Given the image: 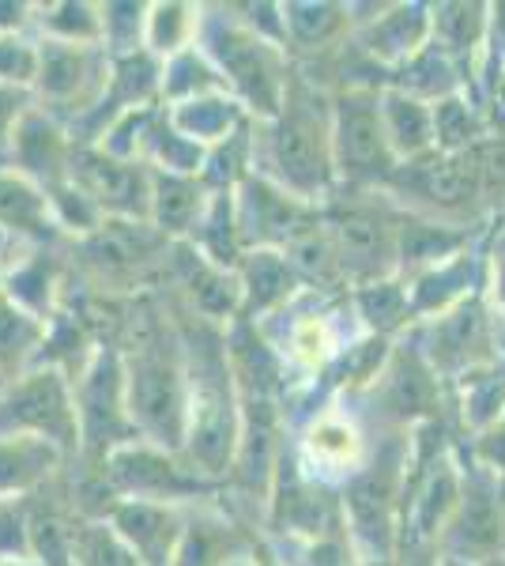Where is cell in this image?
<instances>
[{"label":"cell","mask_w":505,"mask_h":566,"mask_svg":"<svg viewBox=\"0 0 505 566\" xmlns=\"http://www.w3.org/2000/svg\"><path fill=\"white\" fill-rule=\"evenodd\" d=\"M253 175H264L291 197L325 208L339 193L333 155V91L291 80L287 103L272 122L253 125Z\"/></svg>","instance_id":"obj_1"},{"label":"cell","mask_w":505,"mask_h":566,"mask_svg":"<svg viewBox=\"0 0 505 566\" xmlns=\"http://www.w3.org/2000/svg\"><path fill=\"white\" fill-rule=\"evenodd\" d=\"M125 359V400L136 434L170 453L186 450L189 427V367L181 336H167L151 322Z\"/></svg>","instance_id":"obj_2"},{"label":"cell","mask_w":505,"mask_h":566,"mask_svg":"<svg viewBox=\"0 0 505 566\" xmlns=\"http://www.w3.org/2000/svg\"><path fill=\"white\" fill-rule=\"evenodd\" d=\"M408 434H385L366 469L344 483V533L366 566H397L408 502Z\"/></svg>","instance_id":"obj_3"},{"label":"cell","mask_w":505,"mask_h":566,"mask_svg":"<svg viewBox=\"0 0 505 566\" xmlns=\"http://www.w3.org/2000/svg\"><path fill=\"white\" fill-rule=\"evenodd\" d=\"M219 15H200V50L219 76L227 80L231 95L256 122H272L287 103L291 65L280 42L256 34L234 8H215Z\"/></svg>","instance_id":"obj_4"},{"label":"cell","mask_w":505,"mask_h":566,"mask_svg":"<svg viewBox=\"0 0 505 566\" xmlns=\"http://www.w3.org/2000/svg\"><path fill=\"white\" fill-rule=\"evenodd\" d=\"M325 223L336 239L347 287L400 276V223L403 208L389 193H339L325 205Z\"/></svg>","instance_id":"obj_5"},{"label":"cell","mask_w":505,"mask_h":566,"mask_svg":"<svg viewBox=\"0 0 505 566\" xmlns=\"http://www.w3.org/2000/svg\"><path fill=\"white\" fill-rule=\"evenodd\" d=\"M333 155L339 189L385 193L397 178L400 159L381 122L378 87H347L333 95Z\"/></svg>","instance_id":"obj_6"},{"label":"cell","mask_w":505,"mask_h":566,"mask_svg":"<svg viewBox=\"0 0 505 566\" xmlns=\"http://www.w3.org/2000/svg\"><path fill=\"white\" fill-rule=\"evenodd\" d=\"M408 336L419 344V352L427 355V363L438 370L445 386H456L467 374L486 370L505 359L498 322H494L483 291L456 310H449V314L434 317V322L415 325Z\"/></svg>","instance_id":"obj_7"},{"label":"cell","mask_w":505,"mask_h":566,"mask_svg":"<svg viewBox=\"0 0 505 566\" xmlns=\"http://www.w3.org/2000/svg\"><path fill=\"white\" fill-rule=\"evenodd\" d=\"M45 438L57 450L80 446L76 386L57 367L20 374L15 381L0 386V438Z\"/></svg>","instance_id":"obj_8"},{"label":"cell","mask_w":505,"mask_h":566,"mask_svg":"<svg viewBox=\"0 0 505 566\" xmlns=\"http://www.w3.org/2000/svg\"><path fill=\"white\" fill-rule=\"evenodd\" d=\"M438 555L445 563H483L505 555V476L464 458V495L445 525Z\"/></svg>","instance_id":"obj_9"},{"label":"cell","mask_w":505,"mask_h":566,"mask_svg":"<svg viewBox=\"0 0 505 566\" xmlns=\"http://www.w3.org/2000/svg\"><path fill=\"white\" fill-rule=\"evenodd\" d=\"M362 400H370L374 423L385 434H408L411 427L445 416V381L427 363L419 344L411 336H403L392 348V359L378 378V386L362 392Z\"/></svg>","instance_id":"obj_10"},{"label":"cell","mask_w":505,"mask_h":566,"mask_svg":"<svg viewBox=\"0 0 505 566\" xmlns=\"http://www.w3.org/2000/svg\"><path fill=\"white\" fill-rule=\"evenodd\" d=\"M76 416L80 446L87 458L103 464L109 453L136 442V427L128 419L125 400V359L117 352L98 348L76 378Z\"/></svg>","instance_id":"obj_11"},{"label":"cell","mask_w":505,"mask_h":566,"mask_svg":"<svg viewBox=\"0 0 505 566\" xmlns=\"http://www.w3.org/2000/svg\"><path fill=\"white\" fill-rule=\"evenodd\" d=\"M109 483L122 499H136V502H162V506H178V502H189L197 495H204L211 488V480L200 476L197 469L186 461H178V453L162 450V446H151L144 438L122 446L103 461Z\"/></svg>","instance_id":"obj_12"},{"label":"cell","mask_w":505,"mask_h":566,"mask_svg":"<svg viewBox=\"0 0 505 566\" xmlns=\"http://www.w3.org/2000/svg\"><path fill=\"white\" fill-rule=\"evenodd\" d=\"M80 253L84 269L103 283H140L144 272L155 264L170 261L173 242L155 223L140 219H103L91 234H80Z\"/></svg>","instance_id":"obj_13"},{"label":"cell","mask_w":505,"mask_h":566,"mask_svg":"<svg viewBox=\"0 0 505 566\" xmlns=\"http://www.w3.org/2000/svg\"><path fill=\"white\" fill-rule=\"evenodd\" d=\"M325 208H314L306 200L291 197L264 175H250L234 189V216L245 253L250 250H287L298 234H306L317 223Z\"/></svg>","instance_id":"obj_14"},{"label":"cell","mask_w":505,"mask_h":566,"mask_svg":"<svg viewBox=\"0 0 505 566\" xmlns=\"http://www.w3.org/2000/svg\"><path fill=\"white\" fill-rule=\"evenodd\" d=\"M39 95L42 109H69V114H84L98 106L109 87V61L103 45L87 42H39Z\"/></svg>","instance_id":"obj_15"},{"label":"cell","mask_w":505,"mask_h":566,"mask_svg":"<svg viewBox=\"0 0 505 566\" xmlns=\"http://www.w3.org/2000/svg\"><path fill=\"white\" fill-rule=\"evenodd\" d=\"M72 186L84 189L106 219L151 223L155 170H148V163L114 159L103 148H76V155H72Z\"/></svg>","instance_id":"obj_16"},{"label":"cell","mask_w":505,"mask_h":566,"mask_svg":"<svg viewBox=\"0 0 505 566\" xmlns=\"http://www.w3.org/2000/svg\"><path fill=\"white\" fill-rule=\"evenodd\" d=\"M370 442H366L362 423L347 408H325L320 416L309 419L306 438H302L298 461L306 472L320 483H347L366 469L370 461Z\"/></svg>","instance_id":"obj_17"},{"label":"cell","mask_w":505,"mask_h":566,"mask_svg":"<svg viewBox=\"0 0 505 566\" xmlns=\"http://www.w3.org/2000/svg\"><path fill=\"white\" fill-rule=\"evenodd\" d=\"M430 39H434V8L419 4V0H400V4H385L381 15H374L370 23L355 27L351 42L378 69L392 72L408 65L419 50H427Z\"/></svg>","instance_id":"obj_18"},{"label":"cell","mask_w":505,"mask_h":566,"mask_svg":"<svg viewBox=\"0 0 505 566\" xmlns=\"http://www.w3.org/2000/svg\"><path fill=\"white\" fill-rule=\"evenodd\" d=\"M8 148H12V170H20L23 178H31L45 193L72 181V155L76 151L69 148L61 125L42 106H31L20 117Z\"/></svg>","instance_id":"obj_19"},{"label":"cell","mask_w":505,"mask_h":566,"mask_svg":"<svg viewBox=\"0 0 505 566\" xmlns=\"http://www.w3.org/2000/svg\"><path fill=\"white\" fill-rule=\"evenodd\" d=\"M483 276H486V258L480 253V245L434 264V269H422L415 276H403L411 310H415V325L434 322V317L467 303L472 295H480Z\"/></svg>","instance_id":"obj_20"},{"label":"cell","mask_w":505,"mask_h":566,"mask_svg":"<svg viewBox=\"0 0 505 566\" xmlns=\"http://www.w3.org/2000/svg\"><path fill=\"white\" fill-rule=\"evenodd\" d=\"M106 522L117 528V536L133 547L144 566H173V555H178L189 517L181 506L122 499Z\"/></svg>","instance_id":"obj_21"},{"label":"cell","mask_w":505,"mask_h":566,"mask_svg":"<svg viewBox=\"0 0 505 566\" xmlns=\"http://www.w3.org/2000/svg\"><path fill=\"white\" fill-rule=\"evenodd\" d=\"M242 276V317L238 322H264V314H280L306 291L295 264L280 250H250L238 264Z\"/></svg>","instance_id":"obj_22"},{"label":"cell","mask_w":505,"mask_h":566,"mask_svg":"<svg viewBox=\"0 0 505 566\" xmlns=\"http://www.w3.org/2000/svg\"><path fill=\"white\" fill-rule=\"evenodd\" d=\"M430 8H434V42L442 45L475 84V69H480L486 42H491V4L453 0V4H430Z\"/></svg>","instance_id":"obj_23"},{"label":"cell","mask_w":505,"mask_h":566,"mask_svg":"<svg viewBox=\"0 0 505 566\" xmlns=\"http://www.w3.org/2000/svg\"><path fill=\"white\" fill-rule=\"evenodd\" d=\"M381 122L400 163H411V159H422V155L438 151L434 106L408 95V91H400L392 84L381 87Z\"/></svg>","instance_id":"obj_24"},{"label":"cell","mask_w":505,"mask_h":566,"mask_svg":"<svg viewBox=\"0 0 505 566\" xmlns=\"http://www.w3.org/2000/svg\"><path fill=\"white\" fill-rule=\"evenodd\" d=\"M211 205L208 186L197 181L192 175H170V170H155V189H151V223L162 234L173 239H186L197 234L200 219H204Z\"/></svg>","instance_id":"obj_25"},{"label":"cell","mask_w":505,"mask_h":566,"mask_svg":"<svg viewBox=\"0 0 505 566\" xmlns=\"http://www.w3.org/2000/svg\"><path fill=\"white\" fill-rule=\"evenodd\" d=\"M351 306H355V317L366 328V336L392 340V336H408L411 328H415V310H411L408 283H403V276L355 287Z\"/></svg>","instance_id":"obj_26"},{"label":"cell","mask_w":505,"mask_h":566,"mask_svg":"<svg viewBox=\"0 0 505 566\" xmlns=\"http://www.w3.org/2000/svg\"><path fill=\"white\" fill-rule=\"evenodd\" d=\"M64 450H57L45 438H0V502H12L15 495H27L53 476Z\"/></svg>","instance_id":"obj_27"},{"label":"cell","mask_w":505,"mask_h":566,"mask_svg":"<svg viewBox=\"0 0 505 566\" xmlns=\"http://www.w3.org/2000/svg\"><path fill=\"white\" fill-rule=\"evenodd\" d=\"M389 84L434 106V103H442V98L461 95V91L472 87V76H467V72L456 65L453 57H449L442 45L430 39L427 50H419L415 57L408 61V65L392 72Z\"/></svg>","instance_id":"obj_28"},{"label":"cell","mask_w":505,"mask_h":566,"mask_svg":"<svg viewBox=\"0 0 505 566\" xmlns=\"http://www.w3.org/2000/svg\"><path fill=\"white\" fill-rule=\"evenodd\" d=\"M250 552L253 547L245 544V536L223 514H192L181 533L173 566H227Z\"/></svg>","instance_id":"obj_29"},{"label":"cell","mask_w":505,"mask_h":566,"mask_svg":"<svg viewBox=\"0 0 505 566\" xmlns=\"http://www.w3.org/2000/svg\"><path fill=\"white\" fill-rule=\"evenodd\" d=\"M283 27H287V50H336L355 34L351 8L347 4H283Z\"/></svg>","instance_id":"obj_30"},{"label":"cell","mask_w":505,"mask_h":566,"mask_svg":"<svg viewBox=\"0 0 505 566\" xmlns=\"http://www.w3.org/2000/svg\"><path fill=\"white\" fill-rule=\"evenodd\" d=\"M53 205L42 186L23 178L20 170H0V227L15 234L45 239L53 223Z\"/></svg>","instance_id":"obj_31"},{"label":"cell","mask_w":505,"mask_h":566,"mask_svg":"<svg viewBox=\"0 0 505 566\" xmlns=\"http://www.w3.org/2000/svg\"><path fill=\"white\" fill-rule=\"evenodd\" d=\"M453 389H456V408H461V423L472 438L505 423V359L486 370L467 374Z\"/></svg>","instance_id":"obj_32"},{"label":"cell","mask_w":505,"mask_h":566,"mask_svg":"<svg viewBox=\"0 0 505 566\" xmlns=\"http://www.w3.org/2000/svg\"><path fill=\"white\" fill-rule=\"evenodd\" d=\"M287 322V336H283V348L280 355L291 359L295 367L309 370V374H320L333 359H339V348H336V328L328 322V314L320 310H302V314H287L280 310Z\"/></svg>","instance_id":"obj_33"},{"label":"cell","mask_w":505,"mask_h":566,"mask_svg":"<svg viewBox=\"0 0 505 566\" xmlns=\"http://www.w3.org/2000/svg\"><path fill=\"white\" fill-rule=\"evenodd\" d=\"M434 136H438V151L456 155V151H472L475 144H483L486 136H498L486 122L483 106L472 98V91L461 95H449L442 103H434Z\"/></svg>","instance_id":"obj_34"},{"label":"cell","mask_w":505,"mask_h":566,"mask_svg":"<svg viewBox=\"0 0 505 566\" xmlns=\"http://www.w3.org/2000/svg\"><path fill=\"white\" fill-rule=\"evenodd\" d=\"M72 566H144L109 522H72Z\"/></svg>","instance_id":"obj_35"},{"label":"cell","mask_w":505,"mask_h":566,"mask_svg":"<svg viewBox=\"0 0 505 566\" xmlns=\"http://www.w3.org/2000/svg\"><path fill=\"white\" fill-rule=\"evenodd\" d=\"M200 12L204 8H189V4H151L148 8V34H144V45H151L162 57H173V53L197 45L200 34Z\"/></svg>","instance_id":"obj_36"},{"label":"cell","mask_w":505,"mask_h":566,"mask_svg":"<svg viewBox=\"0 0 505 566\" xmlns=\"http://www.w3.org/2000/svg\"><path fill=\"white\" fill-rule=\"evenodd\" d=\"M42 336H45V328L39 317L23 314V310L12 303H0V386H8V374L39 348Z\"/></svg>","instance_id":"obj_37"},{"label":"cell","mask_w":505,"mask_h":566,"mask_svg":"<svg viewBox=\"0 0 505 566\" xmlns=\"http://www.w3.org/2000/svg\"><path fill=\"white\" fill-rule=\"evenodd\" d=\"M45 39L57 42H103V4H53L42 12Z\"/></svg>","instance_id":"obj_38"},{"label":"cell","mask_w":505,"mask_h":566,"mask_svg":"<svg viewBox=\"0 0 505 566\" xmlns=\"http://www.w3.org/2000/svg\"><path fill=\"white\" fill-rule=\"evenodd\" d=\"M486 276H483V295L491 303V314L498 322L502 333V355H505V219H498V227L486 231Z\"/></svg>","instance_id":"obj_39"},{"label":"cell","mask_w":505,"mask_h":566,"mask_svg":"<svg viewBox=\"0 0 505 566\" xmlns=\"http://www.w3.org/2000/svg\"><path fill=\"white\" fill-rule=\"evenodd\" d=\"M148 8L144 4H103V42L117 53H136V45L148 34Z\"/></svg>","instance_id":"obj_40"},{"label":"cell","mask_w":505,"mask_h":566,"mask_svg":"<svg viewBox=\"0 0 505 566\" xmlns=\"http://www.w3.org/2000/svg\"><path fill=\"white\" fill-rule=\"evenodd\" d=\"M39 80V45L12 34H0V84L27 87Z\"/></svg>","instance_id":"obj_41"},{"label":"cell","mask_w":505,"mask_h":566,"mask_svg":"<svg viewBox=\"0 0 505 566\" xmlns=\"http://www.w3.org/2000/svg\"><path fill=\"white\" fill-rule=\"evenodd\" d=\"M27 109H31V106H27L23 91L0 84V151L12 144V133H15V125H20V117L27 114Z\"/></svg>","instance_id":"obj_42"},{"label":"cell","mask_w":505,"mask_h":566,"mask_svg":"<svg viewBox=\"0 0 505 566\" xmlns=\"http://www.w3.org/2000/svg\"><path fill=\"white\" fill-rule=\"evenodd\" d=\"M253 559H256V566H287V559L272 555L269 547H253Z\"/></svg>","instance_id":"obj_43"},{"label":"cell","mask_w":505,"mask_h":566,"mask_svg":"<svg viewBox=\"0 0 505 566\" xmlns=\"http://www.w3.org/2000/svg\"><path fill=\"white\" fill-rule=\"evenodd\" d=\"M445 566H505V555H498V559H483V563H445Z\"/></svg>","instance_id":"obj_44"},{"label":"cell","mask_w":505,"mask_h":566,"mask_svg":"<svg viewBox=\"0 0 505 566\" xmlns=\"http://www.w3.org/2000/svg\"><path fill=\"white\" fill-rule=\"evenodd\" d=\"M227 566H256V559H253V552H250V555H242V559H234V563H227Z\"/></svg>","instance_id":"obj_45"},{"label":"cell","mask_w":505,"mask_h":566,"mask_svg":"<svg viewBox=\"0 0 505 566\" xmlns=\"http://www.w3.org/2000/svg\"><path fill=\"white\" fill-rule=\"evenodd\" d=\"M502 219H505V216H502Z\"/></svg>","instance_id":"obj_46"}]
</instances>
